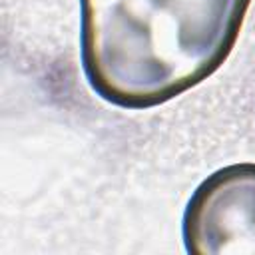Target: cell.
Returning <instances> with one entry per match:
<instances>
[{"mask_svg": "<svg viewBox=\"0 0 255 255\" xmlns=\"http://www.w3.org/2000/svg\"><path fill=\"white\" fill-rule=\"evenodd\" d=\"M251 0H80V62L92 92L124 110L161 106L231 54Z\"/></svg>", "mask_w": 255, "mask_h": 255, "instance_id": "1", "label": "cell"}, {"mask_svg": "<svg viewBox=\"0 0 255 255\" xmlns=\"http://www.w3.org/2000/svg\"><path fill=\"white\" fill-rule=\"evenodd\" d=\"M181 235L191 255L255 253V163L213 171L183 211Z\"/></svg>", "mask_w": 255, "mask_h": 255, "instance_id": "2", "label": "cell"}]
</instances>
